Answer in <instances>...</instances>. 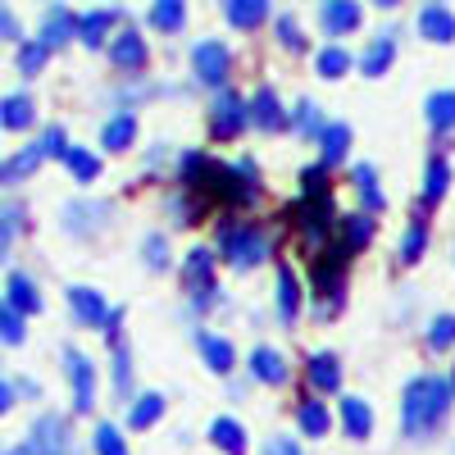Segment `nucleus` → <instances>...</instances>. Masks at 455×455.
Masks as SVG:
<instances>
[{"label": "nucleus", "mask_w": 455, "mask_h": 455, "mask_svg": "<svg viewBox=\"0 0 455 455\" xmlns=\"http://www.w3.org/2000/svg\"><path fill=\"white\" fill-rule=\"evenodd\" d=\"M219 251L233 259L237 269H251V264H259L264 255H269V237H264L255 223H246V228H219Z\"/></svg>", "instance_id": "f03ea898"}, {"label": "nucleus", "mask_w": 455, "mask_h": 455, "mask_svg": "<svg viewBox=\"0 0 455 455\" xmlns=\"http://www.w3.org/2000/svg\"><path fill=\"white\" fill-rule=\"evenodd\" d=\"M182 19H187L182 0H160V5L150 10V23H156V28H164V32H178V28H182Z\"/></svg>", "instance_id": "c9c22d12"}, {"label": "nucleus", "mask_w": 455, "mask_h": 455, "mask_svg": "<svg viewBox=\"0 0 455 455\" xmlns=\"http://www.w3.org/2000/svg\"><path fill=\"white\" fill-rule=\"evenodd\" d=\"M319 146H323V169L337 164L341 156H347V146H351V128H347V124H323Z\"/></svg>", "instance_id": "412c9836"}, {"label": "nucleus", "mask_w": 455, "mask_h": 455, "mask_svg": "<svg viewBox=\"0 0 455 455\" xmlns=\"http://www.w3.org/2000/svg\"><path fill=\"white\" fill-rule=\"evenodd\" d=\"M296 315H300V283L291 274V264H283V269H278V319L291 323Z\"/></svg>", "instance_id": "a211bd4d"}, {"label": "nucleus", "mask_w": 455, "mask_h": 455, "mask_svg": "<svg viewBox=\"0 0 455 455\" xmlns=\"http://www.w3.org/2000/svg\"><path fill=\"white\" fill-rule=\"evenodd\" d=\"M419 32L428 36V42H451L455 36V14L446 5H424L419 10Z\"/></svg>", "instance_id": "dca6fc26"}, {"label": "nucleus", "mask_w": 455, "mask_h": 455, "mask_svg": "<svg viewBox=\"0 0 455 455\" xmlns=\"http://www.w3.org/2000/svg\"><path fill=\"white\" fill-rule=\"evenodd\" d=\"M46 55H51V51H46L42 42H28V46L19 51V68L28 73V78H36V73L46 68Z\"/></svg>", "instance_id": "58836bf2"}, {"label": "nucleus", "mask_w": 455, "mask_h": 455, "mask_svg": "<svg viewBox=\"0 0 455 455\" xmlns=\"http://www.w3.org/2000/svg\"><path fill=\"white\" fill-rule=\"evenodd\" d=\"M109 60L119 68H146V36L141 32H124L109 42Z\"/></svg>", "instance_id": "f8f14e48"}, {"label": "nucleus", "mask_w": 455, "mask_h": 455, "mask_svg": "<svg viewBox=\"0 0 455 455\" xmlns=\"http://www.w3.org/2000/svg\"><path fill=\"white\" fill-rule=\"evenodd\" d=\"M5 306L23 319V315H36L42 310V291L32 287V278H23V274H10V300Z\"/></svg>", "instance_id": "f3484780"}, {"label": "nucleus", "mask_w": 455, "mask_h": 455, "mask_svg": "<svg viewBox=\"0 0 455 455\" xmlns=\"http://www.w3.org/2000/svg\"><path fill=\"white\" fill-rule=\"evenodd\" d=\"M428 124H433L437 132L455 128V92H433V96H428Z\"/></svg>", "instance_id": "c85d7f7f"}, {"label": "nucleus", "mask_w": 455, "mask_h": 455, "mask_svg": "<svg viewBox=\"0 0 455 455\" xmlns=\"http://www.w3.org/2000/svg\"><path fill=\"white\" fill-rule=\"evenodd\" d=\"M169 210L178 214V223H196V214L205 210V201H196V196H187V201H182V196H173V201H169Z\"/></svg>", "instance_id": "c03bdc74"}, {"label": "nucleus", "mask_w": 455, "mask_h": 455, "mask_svg": "<svg viewBox=\"0 0 455 455\" xmlns=\"http://www.w3.org/2000/svg\"><path fill=\"white\" fill-rule=\"evenodd\" d=\"M347 64H351V55L341 51V46H323V51H319V73H323V78H341V73H347Z\"/></svg>", "instance_id": "4c0bfd02"}, {"label": "nucleus", "mask_w": 455, "mask_h": 455, "mask_svg": "<svg viewBox=\"0 0 455 455\" xmlns=\"http://www.w3.org/2000/svg\"><path fill=\"white\" fill-rule=\"evenodd\" d=\"M68 310H73V319H78L83 328H96V323H105V319H109L105 296H100V291H92V287H68Z\"/></svg>", "instance_id": "1a4fd4ad"}, {"label": "nucleus", "mask_w": 455, "mask_h": 455, "mask_svg": "<svg viewBox=\"0 0 455 455\" xmlns=\"http://www.w3.org/2000/svg\"><path fill=\"white\" fill-rule=\"evenodd\" d=\"M264 455H300V446L287 442V437H269V442H264Z\"/></svg>", "instance_id": "8fccbe9b"}, {"label": "nucleus", "mask_w": 455, "mask_h": 455, "mask_svg": "<svg viewBox=\"0 0 455 455\" xmlns=\"http://www.w3.org/2000/svg\"><path fill=\"white\" fill-rule=\"evenodd\" d=\"M278 36H283V46H291V51L306 46V36H300V28H296V19H291V14H283V19H278Z\"/></svg>", "instance_id": "49530a36"}, {"label": "nucleus", "mask_w": 455, "mask_h": 455, "mask_svg": "<svg viewBox=\"0 0 455 455\" xmlns=\"http://www.w3.org/2000/svg\"><path fill=\"white\" fill-rule=\"evenodd\" d=\"M0 32H5V36H19V23H14L10 10H0Z\"/></svg>", "instance_id": "3c124183"}, {"label": "nucleus", "mask_w": 455, "mask_h": 455, "mask_svg": "<svg viewBox=\"0 0 455 455\" xmlns=\"http://www.w3.org/2000/svg\"><path fill=\"white\" fill-rule=\"evenodd\" d=\"M36 119V109H32V100L28 96H5V100H0V128H28Z\"/></svg>", "instance_id": "b1692460"}, {"label": "nucleus", "mask_w": 455, "mask_h": 455, "mask_svg": "<svg viewBox=\"0 0 455 455\" xmlns=\"http://www.w3.org/2000/svg\"><path fill=\"white\" fill-rule=\"evenodd\" d=\"M310 383H315L319 392H337V387H341V369H337L332 355H315V360H310Z\"/></svg>", "instance_id": "c756f323"}, {"label": "nucleus", "mask_w": 455, "mask_h": 455, "mask_svg": "<svg viewBox=\"0 0 455 455\" xmlns=\"http://www.w3.org/2000/svg\"><path fill=\"white\" fill-rule=\"evenodd\" d=\"M424 242H428L424 210H414V223H410V233H405V242H401V259H405V264H414V259L424 255Z\"/></svg>", "instance_id": "473e14b6"}, {"label": "nucleus", "mask_w": 455, "mask_h": 455, "mask_svg": "<svg viewBox=\"0 0 455 455\" xmlns=\"http://www.w3.org/2000/svg\"><path fill=\"white\" fill-rule=\"evenodd\" d=\"M146 259H150V269H164L169 255H164V237H150L146 242Z\"/></svg>", "instance_id": "09e8293b"}, {"label": "nucleus", "mask_w": 455, "mask_h": 455, "mask_svg": "<svg viewBox=\"0 0 455 455\" xmlns=\"http://www.w3.org/2000/svg\"><path fill=\"white\" fill-rule=\"evenodd\" d=\"M319 19H323L328 36H341V32H351L360 23V5L355 0H328V5L319 10Z\"/></svg>", "instance_id": "2eb2a0df"}, {"label": "nucleus", "mask_w": 455, "mask_h": 455, "mask_svg": "<svg viewBox=\"0 0 455 455\" xmlns=\"http://www.w3.org/2000/svg\"><path fill=\"white\" fill-rule=\"evenodd\" d=\"M0 341H10V347H19V341H23V319L5 306V300H0Z\"/></svg>", "instance_id": "a19ab883"}, {"label": "nucleus", "mask_w": 455, "mask_h": 455, "mask_svg": "<svg viewBox=\"0 0 455 455\" xmlns=\"http://www.w3.org/2000/svg\"><path fill=\"white\" fill-rule=\"evenodd\" d=\"M246 119H255V128H264V132H278V128L287 124L278 92H274V87H259L255 100H251V109H246Z\"/></svg>", "instance_id": "9d476101"}, {"label": "nucleus", "mask_w": 455, "mask_h": 455, "mask_svg": "<svg viewBox=\"0 0 455 455\" xmlns=\"http://www.w3.org/2000/svg\"><path fill=\"white\" fill-rule=\"evenodd\" d=\"M341 419H347V433H351V437H369L373 410H369L360 396H341Z\"/></svg>", "instance_id": "4be33fe9"}, {"label": "nucleus", "mask_w": 455, "mask_h": 455, "mask_svg": "<svg viewBox=\"0 0 455 455\" xmlns=\"http://www.w3.org/2000/svg\"><path fill=\"white\" fill-rule=\"evenodd\" d=\"M242 124H246V105H242L233 92H219V100H214V114H210V128H214V137L233 141V137L242 132Z\"/></svg>", "instance_id": "6e6552de"}, {"label": "nucleus", "mask_w": 455, "mask_h": 455, "mask_svg": "<svg viewBox=\"0 0 455 455\" xmlns=\"http://www.w3.org/2000/svg\"><path fill=\"white\" fill-rule=\"evenodd\" d=\"M114 19H119V10H92V14L78 19V36H83L87 46H100V42H105V32L114 28Z\"/></svg>", "instance_id": "5701e85b"}, {"label": "nucleus", "mask_w": 455, "mask_h": 455, "mask_svg": "<svg viewBox=\"0 0 455 455\" xmlns=\"http://www.w3.org/2000/svg\"><path fill=\"white\" fill-rule=\"evenodd\" d=\"M182 287L192 291L196 300H210V291H214V255L210 251H187V259H182Z\"/></svg>", "instance_id": "423d86ee"}, {"label": "nucleus", "mask_w": 455, "mask_h": 455, "mask_svg": "<svg viewBox=\"0 0 455 455\" xmlns=\"http://www.w3.org/2000/svg\"><path fill=\"white\" fill-rule=\"evenodd\" d=\"M201 351H205V360H210V369H214V373H228V369H233V347H228L223 337L201 332Z\"/></svg>", "instance_id": "7c9ffc66"}, {"label": "nucleus", "mask_w": 455, "mask_h": 455, "mask_svg": "<svg viewBox=\"0 0 455 455\" xmlns=\"http://www.w3.org/2000/svg\"><path fill=\"white\" fill-rule=\"evenodd\" d=\"M160 414H164V401L156 392H146L137 405H132V428H150V424H160Z\"/></svg>", "instance_id": "f704fd0d"}, {"label": "nucleus", "mask_w": 455, "mask_h": 455, "mask_svg": "<svg viewBox=\"0 0 455 455\" xmlns=\"http://www.w3.org/2000/svg\"><path fill=\"white\" fill-rule=\"evenodd\" d=\"M73 32H78V19H73L64 5H51V10H46V23H42V46H46V51H51V46H64Z\"/></svg>", "instance_id": "4468645a"}, {"label": "nucleus", "mask_w": 455, "mask_h": 455, "mask_svg": "<svg viewBox=\"0 0 455 455\" xmlns=\"http://www.w3.org/2000/svg\"><path fill=\"white\" fill-rule=\"evenodd\" d=\"M300 182H306V196H328V169L323 164L306 169V173H300Z\"/></svg>", "instance_id": "37998d69"}, {"label": "nucleus", "mask_w": 455, "mask_h": 455, "mask_svg": "<svg viewBox=\"0 0 455 455\" xmlns=\"http://www.w3.org/2000/svg\"><path fill=\"white\" fill-rule=\"evenodd\" d=\"M210 437H214L228 455H246V433H242L237 419H214V424H210Z\"/></svg>", "instance_id": "bb28decb"}, {"label": "nucleus", "mask_w": 455, "mask_h": 455, "mask_svg": "<svg viewBox=\"0 0 455 455\" xmlns=\"http://www.w3.org/2000/svg\"><path fill=\"white\" fill-rule=\"evenodd\" d=\"M228 46H219V42H201L196 46V78L201 83H210V87H219L223 78H228Z\"/></svg>", "instance_id": "9b49d317"}, {"label": "nucleus", "mask_w": 455, "mask_h": 455, "mask_svg": "<svg viewBox=\"0 0 455 455\" xmlns=\"http://www.w3.org/2000/svg\"><path fill=\"white\" fill-rule=\"evenodd\" d=\"M446 405H451V383L442 373H424L405 387V401H401V424L410 437H424L433 433L442 419H446Z\"/></svg>", "instance_id": "f257e3e1"}, {"label": "nucleus", "mask_w": 455, "mask_h": 455, "mask_svg": "<svg viewBox=\"0 0 455 455\" xmlns=\"http://www.w3.org/2000/svg\"><path fill=\"white\" fill-rule=\"evenodd\" d=\"M296 419H300V433L306 437H328V428H332V414L323 401H300Z\"/></svg>", "instance_id": "6ab92c4d"}, {"label": "nucleus", "mask_w": 455, "mask_h": 455, "mask_svg": "<svg viewBox=\"0 0 455 455\" xmlns=\"http://www.w3.org/2000/svg\"><path fill=\"white\" fill-rule=\"evenodd\" d=\"M64 364H68V383H73V405L92 410L96 405V369H92V360L83 351H68Z\"/></svg>", "instance_id": "0eeeda50"}, {"label": "nucleus", "mask_w": 455, "mask_h": 455, "mask_svg": "<svg viewBox=\"0 0 455 455\" xmlns=\"http://www.w3.org/2000/svg\"><path fill=\"white\" fill-rule=\"evenodd\" d=\"M355 187H360V196H364V205H369V214H378L387 201H383V192H378V178H373V169L369 164H355Z\"/></svg>", "instance_id": "72a5a7b5"}, {"label": "nucleus", "mask_w": 455, "mask_h": 455, "mask_svg": "<svg viewBox=\"0 0 455 455\" xmlns=\"http://www.w3.org/2000/svg\"><path fill=\"white\" fill-rule=\"evenodd\" d=\"M451 392H455V383H451Z\"/></svg>", "instance_id": "5fc2aeb1"}, {"label": "nucleus", "mask_w": 455, "mask_h": 455, "mask_svg": "<svg viewBox=\"0 0 455 455\" xmlns=\"http://www.w3.org/2000/svg\"><path fill=\"white\" fill-rule=\"evenodd\" d=\"M251 373H255V378H264V383H283V378H287V364H283V355H278V351L259 347V351L251 355Z\"/></svg>", "instance_id": "cd10ccee"}, {"label": "nucleus", "mask_w": 455, "mask_h": 455, "mask_svg": "<svg viewBox=\"0 0 455 455\" xmlns=\"http://www.w3.org/2000/svg\"><path fill=\"white\" fill-rule=\"evenodd\" d=\"M96 455H128V446H124V437H119V428H114V424H100L96 428Z\"/></svg>", "instance_id": "ea45409f"}, {"label": "nucleus", "mask_w": 455, "mask_h": 455, "mask_svg": "<svg viewBox=\"0 0 455 455\" xmlns=\"http://www.w3.org/2000/svg\"><path fill=\"white\" fill-rule=\"evenodd\" d=\"M296 128H300V132H315V128H319V105H315V100H306V105L296 109Z\"/></svg>", "instance_id": "de8ad7c7"}, {"label": "nucleus", "mask_w": 455, "mask_h": 455, "mask_svg": "<svg viewBox=\"0 0 455 455\" xmlns=\"http://www.w3.org/2000/svg\"><path fill=\"white\" fill-rule=\"evenodd\" d=\"M51 156H64V128H46L42 132V141H32V146H23L19 150V156L10 160V178H28L36 164H42V160H51Z\"/></svg>", "instance_id": "20e7f679"}, {"label": "nucleus", "mask_w": 455, "mask_h": 455, "mask_svg": "<svg viewBox=\"0 0 455 455\" xmlns=\"http://www.w3.org/2000/svg\"><path fill=\"white\" fill-rule=\"evenodd\" d=\"M223 14H228V23H237V28H255V23H264L269 5H264V0H228Z\"/></svg>", "instance_id": "a878e982"}, {"label": "nucleus", "mask_w": 455, "mask_h": 455, "mask_svg": "<svg viewBox=\"0 0 455 455\" xmlns=\"http://www.w3.org/2000/svg\"><path fill=\"white\" fill-rule=\"evenodd\" d=\"M10 405H14V387L5 383V378H0V414H5Z\"/></svg>", "instance_id": "603ef678"}, {"label": "nucleus", "mask_w": 455, "mask_h": 455, "mask_svg": "<svg viewBox=\"0 0 455 455\" xmlns=\"http://www.w3.org/2000/svg\"><path fill=\"white\" fill-rule=\"evenodd\" d=\"M132 137H137V114H114V119L105 124V132H100V141L109 146V150H128L132 146Z\"/></svg>", "instance_id": "aec40b11"}, {"label": "nucleus", "mask_w": 455, "mask_h": 455, "mask_svg": "<svg viewBox=\"0 0 455 455\" xmlns=\"http://www.w3.org/2000/svg\"><path fill=\"white\" fill-rule=\"evenodd\" d=\"M446 187H451V164H446L442 156H433V160H428V187H424V192H428V201L446 196Z\"/></svg>", "instance_id": "e433bc0d"}, {"label": "nucleus", "mask_w": 455, "mask_h": 455, "mask_svg": "<svg viewBox=\"0 0 455 455\" xmlns=\"http://www.w3.org/2000/svg\"><path fill=\"white\" fill-rule=\"evenodd\" d=\"M451 341H455V319H451V315L433 319V328H428V347H433V351H446Z\"/></svg>", "instance_id": "79ce46f5"}, {"label": "nucleus", "mask_w": 455, "mask_h": 455, "mask_svg": "<svg viewBox=\"0 0 455 455\" xmlns=\"http://www.w3.org/2000/svg\"><path fill=\"white\" fill-rule=\"evenodd\" d=\"M0 178H5V164H0Z\"/></svg>", "instance_id": "864d4df0"}, {"label": "nucleus", "mask_w": 455, "mask_h": 455, "mask_svg": "<svg viewBox=\"0 0 455 455\" xmlns=\"http://www.w3.org/2000/svg\"><path fill=\"white\" fill-rule=\"evenodd\" d=\"M392 55H396V42H392V32H378L373 42L364 46V55H360V68H364V78H378V73H387Z\"/></svg>", "instance_id": "ddd939ff"}, {"label": "nucleus", "mask_w": 455, "mask_h": 455, "mask_svg": "<svg viewBox=\"0 0 455 455\" xmlns=\"http://www.w3.org/2000/svg\"><path fill=\"white\" fill-rule=\"evenodd\" d=\"M60 160L68 164V173L78 178V182H96V173H100V160L92 156V150H83V146H64Z\"/></svg>", "instance_id": "393cba45"}, {"label": "nucleus", "mask_w": 455, "mask_h": 455, "mask_svg": "<svg viewBox=\"0 0 455 455\" xmlns=\"http://www.w3.org/2000/svg\"><path fill=\"white\" fill-rule=\"evenodd\" d=\"M114 387L128 392L132 387V364H128V351H114Z\"/></svg>", "instance_id": "a18cd8bd"}, {"label": "nucleus", "mask_w": 455, "mask_h": 455, "mask_svg": "<svg viewBox=\"0 0 455 455\" xmlns=\"http://www.w3.org/2000/svg\"><path fill=\"white\" fill-rule=\"evenodd\" d=\"M296 223L306 233V246L315 251L319 237H328V228H332V196H306L296 205Z\"/></svg>", "instance_id": "39448f33"}, {"label": "nucleus", "mask_w": 455, "mask_h": 455, "mask_svg": "<svg viewBox=\"0 0 455 455\" xmlns=\"http://www.w3.org/2000/svg\"><path fill=\"white\" fill-rule=\"evenodd\" d=\"M341 233H347V246H341V251H360V246H369V237H373V219L347 214V219H341Z\"/></svg>", "instance_id": "2f4dec72"}, {"label": "nucleus", "mask_w": 455, "mask_h": 455, "mask_svg": "<svg viewBox=\"0 0 455 455\" xmlns=\"http://www.w3.org/2000/svg\"><path fill=\"white\" fill-rule=\"evenodd\" d=\"M64 446H68V428H64V419H60V414H42V419L32 424L28 442H23L14 455H64Z\"/></svg>", "instance_id": "7ed1b4c3"}]
</instances>
